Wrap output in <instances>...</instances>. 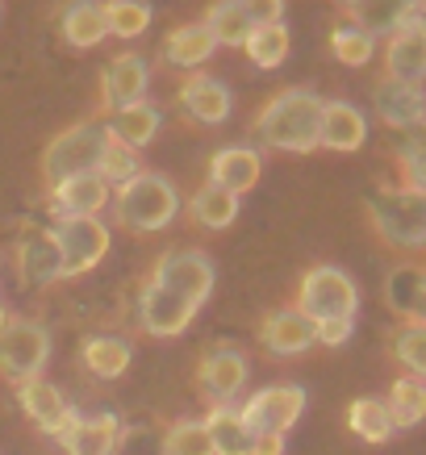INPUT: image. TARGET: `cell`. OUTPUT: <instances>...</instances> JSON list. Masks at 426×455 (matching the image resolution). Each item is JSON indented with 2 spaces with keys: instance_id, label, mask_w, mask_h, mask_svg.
<instances>
[{
  "instance_id": "31",
  "label": "cell",
  "mask_w": 426,
  "mask_h": 455,
  "mask_svg": "<svg viewBox=\"0 0 426 455\" xmlns=\"http://www.w3.org/2000/svg\"><path fill=\"white\" fill-rule=\"evenodd\" d=\"M385 410L393 418V430H414L418 422H426V385L414 380V376H401L393 380L385 397Z\"/></svg>"
},
{
  "instance_id": "29",
  "label": "cell",
  "mask_w": 426,
  "mask_h": 455,
  "mask_svg": "<svg viewBox=\"0 0 426 455\" xmlns=\"http://www.w3.org/2000/svg\"><path fill=\"white\" fill-rule=\"evenodd\" d=\"M189 218L205 230H226L238 218V196L218 188V184H201L193 196H189Z\"/></svg>"
},
{
  "instance_id": "8",
  "label": "cell",
  "mask_w": 426,
  "mask_h": 455,
  "mask_svg": "<svg viewBox=\"0 0 426 455\" xmlns=\"http://www.w3.org/2000/svg\"><path fill=\"white\" fill-rule=\"evenodd\" d=\"M55 243L63 255V280H76L109 255V226L100 218H59Z\"/></svg>"
},
{
  "instance_id": "38",
  "label": "cell",
  "mask_w": 426,
  "mask_h": 455,
  "mask_svg": "<svg viewBox=\"0 0 426 455\" xmlns=\"http://www.w3.org/2000/svg\"><path fill=\"white\" fill-rule=\"evenodd\" d=\"M164 455H213L205 422H197V418H176V422L164 430Z\"/></svg>"
},
{
  "instance_id": "1",
  "label": "cell",
  "mask_w": 426,
  "mask_h": 455,
  "mask_svg": "<svg viewBox=\"0 0 426 455\" xmlns=\"http://www.w3.org/2000/svg\"><path fill=\"white\" fill-rule=\"evenodd\" d=\"M322 105L326 100L317 97L314 88H285L255 113L251 130L276 151L309 155L322 142Z\"/></svg>"
},
{
  "instance_id": "9",
  "label": "cell",
  "mask_w": 426,
  "mask_h": 455,
  "mask_svg": "<svg viewBox=\"0 0 426 455\" xmlns=\"http://www.w3.org/2000/svg\"><path fill=\"white\" fill-rule=\"evenodd\" d=\"M251 363L243 351L234 347H209L205 355L197 359V393L209 401V410L218 405H234V397L247 388Z\"/></svg>"
},
{
  "instance_id": "3",
  "label": "cell",
  "mask_w": 426,
  "mask_h": 455,
  "mask_svg": "<svg viewBox=\"0 0 426 455\" xmlns=\"http://www.w3.org/2000/svg\"><path fill=\"white\" fill-rule=\"evenodd\" d=\"M368 221L389 247H426V193L410 184L381 188L368 201Z\"/></svg>"
},
{
  "instance_id": "11",
  "label": "cell",
  "mask_w": 426,
  "mask_h": 455,
  "mask_svg": "<svg viewBox=\"0 0 426 455\" xmlns=\"http://www.w3.org/2000/svg\"><path fill=\"white\" fill-rule=\"evenodd\" d=\"M13 259L26 289H51V284L63 280V255H59L55 230H46V226H26L21 230Z\"/></svg>"
},
{
  "instance_id": "6",
  "label": "cell",
  "mask_w": 426,
  "mask_h": 455,
  "mask_svg": "<svg viewBox=\"0 0 426 455\" xmlns=\"http://www.w3.org/2000/svg\"><path fill=\"white\" fill-rule=\"evenodd\" d=\"M297 309H301L309 322H330V317H356L359 309V289L356 280L347 276L343 267L334 263H317L301 276V289H297Z\"/></svg>"
},
{
  "instance_id": "39",
  "label": "cell",
  "mask_w": 426,
  "mask_h": 455,
  "mask_svg": "<svg viewBox=\"0 0 426 455\" xmlns=\"http://www.w3.org/2000/svg\"><path fill=\"white\" fill-rule=\"evenodd\" d=\"M113 455H164V435L147 422H122Z\"/></svg>"
},
{
  "instance_id": "20",
  "label": "cell",
  "mask_w": 426,
  "mask_h": 455,
  "mask_svg": "<svg viewBox=\"0 0 426 455\" xmlns=\"http://www.w3.org/2000/svg\"><path fill=\"white\" fill-rule=\"evenodd\" d=\"M368 142V122L364 113L351 105V100H326L322 105V142L326 151H339V155H351Z\"/></svg>"
},
{
  "instance_id": "28",
  "label": "cell",
  "mask_w": 426,
  "mask_h": 455,
  "mask_svg": "<svg viewBox=\"0 0 426 455\" xmlns=\"http://www.w3.org/2000/svg\"><path fill=\"white\" fill-rule=\"evenodd\" d=\"M159 125H164V113H159V105H151V100H138V105H130V109L113 113L109 134L117 142H125V147H134V151H138V147L155 142Z\"/></svg>"
},
{
  "instance_id": "10",
  "label": "cell",
  "mask_w": 426,
  "mask_h": 455,
  "mask_svg": "<svg viewBox=\"0 0 426 455\" xmlns=\"http://www.w3.org/2000/svg\"><path fill=\"white\" fill-rule=\"evenodd\" d=\"M301 410H305L301 385H272V388L251 393L247 405H243L238 414H243L251 435H285L289 427H297Z\"/></svg>"
},
{
  "instance_id": "37",
  "label": "cell",
  "mask_w": 426,
  "mask_h": 455,
  "mask_svg": "<svg viewBox=\"0 0 426 455\" xmlns=\"http://www.w3.org/2000/svg\"><path fill=\"white\" fill-rule=\"evenodd\" d=\"M142 172H147V167L138 164L134 147H125V142H117L109 134V139H105V151H100V159H97V176L113 188V184H125V180L142 176Z\"/></svg>"
},
{
  "instance_id": "15",
  "label": "cell",
  "mask_w": 426,
  "mask_h": 455,
  "mask_svg": "<svg viewBox=\"0 0 426 455\" xmlns=\"http://www.w3.org/2000/svg\"><path fill=\"white\" fill-rule=\"evenodd\" d=\"M113 188L97 172H80V176L59 180L55 188H46V201L55 209V218H97L109 205Z\"/></svg>"
},
{
  "instance_id": "24",
  "label": "cell",
  "mask_w": 426,
  "mask_h": 455,
  "mask_svg": "<svg viewBox=\"0 0 426 455\" xmlns=\"http://www.w3.org/2000/svg\"><path fill=\"white\" fill-rule=\"evenodd\" d=\"M213 51H218V42H213V34L205 29V21H189V26H176L172 34L164 38V63H172V68H201V63H209L213 59Z\"/></svg>"
},
{
  "instance_id": "30",
  "label": "cell",
  "mask_w": 426,
  "mask_h": 455,
  "mask_svg": "<svg viewBox=\"0 0 426 455\" xmlns=\"http://www.w3.org/2000/svg\"><path fill=\"white\" fill-rule=\"evenodd\" d=\"M347 430L356 435V439L372 443V447H381V443L393 439V418H389L385 401L381 397H356L347 405Z\"/></svg>"
},
{
  "instance_id": "16",
  "label": "cell",
  "mask_w": 426,
  "mask_h": 455,
  "mask_svg": "<svg viewBox=\"0 0 426 455\" xmlns=\"http://www.w3.org/2000/svg\"><path fill=\"white\" fill-rule=\"evenodd\" d=\"M372 105H376V117L385 125H393V130H406V125L426 117L422 84H406V80H393V76H381L372 84Z\"/></svg>"
},
{
  "instance_id": "18",
  "label": "cell",
  "mask_w": 426,
  "mask_h": 455,
  "mask_svg": "<svg viewBox=\"0 0 426 455\" xmlns=\"http://www.w3.org/2000/svg\"><path fill=\"white\" fill-rule=\"evenodd\" d=\"M176 100L184 105V113L201 125H221L230 117V88L213 76H184V84L176 88Z\"/></svg>"
},
{
  "instance_id": "33",
  "label": "cell",
  "mask_w": 426,
  "mask_h": 455,
  "mask_svg": "<svg viewBox=\"0 0 426 455\" xmlns=\"http://www.w3.org/2000/svg\"><path fill=\"white\" fill-rule=\"evenodd\" d=\"M205 29L213 34L218 46H243L255 26H251V17L238 9V0H213L205 13Z\"/></svg>"
},
{
  "instance_id": "27",
  "label": "cell",
  "mask_w": 426,
  "mask_h": 455,
  "mask_svg": "<svg viewBox=\"0 0 426 455\" xmlns=\"http://www.w3.org/2000/svg\"><path fill=\"white\" fill-rule=\"evenodd\" d=\"M205 435H209L213 455H251V439H255L234 405H218V410H209Z\"/></svg>"
},
{
  "instance_id": "44",
  "label": "cell",
  "mask_w": 426,
  "mask_h": 455,
  "mask_svg": "<svg viewBox=\"0 0 426 455\" xmlns=\"http://www.w3.org/2000/svg\"><path fill=\"white\" fill-rule=\"evenodd\" d=\"M401 172H406V184H410V188L426 193V159H410V164H401Z\"/></svg>"
},
{
  "instance_id": "36",
  "label": "cell",
  "mask_w": 426,
  "mask_h": 455,
  "mask_svg": "<svg viewBox=\"0 0 426 455\" xmlns=\"http://www.w3.org/2000/svg\"><path fill=\"white\" fill-rule=\"evenodd\" d=\"M330 55L339 59L343 68H368L376 55V38L359 26H339L330 34Z\"/></svg>"
},
{
  "instance_id": "34",
  "label": "cell",
  "mask_w": 426,
  "mask_h": 455,
  "mask_svg": "<svg viewBox=\"0 0 426 455\" xmlns=\"http://www.w3.org/2000/svg\"><path fill=\"white\" fill-rule=\"evenodd\" d=\"M389 351L414 380L426 385V322H401L389 339Z\"/></svg>"
},
{
  "instance_id": "14",
  "label": "cell",
  "mask_w": 426,
  "mask_h": 455,
  "mask_svg": "<svg viewBox=\"0 0 426 455\" xmlns=\"http://www.w3.org/2000/svg\"><path fill=\"white\" fill-rule=\"evenodd\" d=\"M17 405H21V414L42 430V435H51V439H63V430L71 427V418L76 410L68 405V397L59 393L51 380H26V385H17Z\"/></svg>"
},
{
  "instance_id": "46",
  "label": "cell",
  "mask_w": 426,
  "mask_h": 455,
  "mask_svg": "<svg viewBox=\"0 0 426 455\" xmlns=\"http://www.w3.org/2000/svg\"><path fill=\"white\" fill-rule=\"evenodd\" d=\"M343 4H364V0H343Z\"/></svg>"
},
{
  "instance_id": "23",
  "label": "cell",
  "mask_w": 426,
  "mask_h": 455,
  "mask_svg": "<svg viewBox=\"0 0 426 455\" xmlns=\"http://www.w3.org/2000/svg\"><path fill=\"white\" fill-rule=\"evenodd\" d=\"M59 34L68 46L76 51H92L109 38L105 34V0H71L63 9V21H59Z\"/></svg>"
},
{
  "instance_id": "32",
  "label": "cell",
  "mask_w": 426,
  "mask_h": 455,
  "mask_svg": "<svg viewBox=\"0 0 426 455\" xmlns=\"http://www.w3.org/2000/svg\"><path fill=\"white\" fill-rule=\"evenodd\" d=\"M243 51H247V59L255 68H263V71L280 68V63L289 59V26H285V21H276V26H255L247 34V42H243Z\"/></svg>"
},
{
  "instance_id": "4",
  "label": "cell",
  "mask_w": 426,
  "mask_h": 455,
  "mask_svg": "<svg viewBox=\"0 0 426 455\" xmlns=\"http://www.w3.org/2000/svg\"><path fill=\"white\" fill-rule=\"evenodd\" d=\"M105 139H109V125L92 122V117L68 125L63 134H55V139L46 142V151H42V184L55 188L59 180L80 176V172H97Z\"/></svg>"
},
{
  "instance_id": "7",
  "label": "cell",
  "mask_w": 426,
  "mask_h": 455,
  "mask_svg": "<svg viewBox=\"0 0 426 455\" xmlns=\"http://www.w3.org/2000/svg\"><path fill=\"white\" fill-rule=\"evenodd\" d=\"M213 259H209L205 251H193V247H184V251H167L164 259L151 267V276L155 284H164L167 292H176V297H184V301L193 305V309H201V305L209 301V292H213Z\"/></svg>"
},
{
  "instance_id": "42",
  "label": "cell",
  "mask_w": 426,
  "mask_h": 455,
  "mask_svg": "<svg viewBox=\"0 0 426 455\" xmlns=\"http://www.w3.org/2000/svg\"><path fill=\"white\" fill-rule=\"evenodd\" d=\"M398 159H401V164H410V159H426V117H422V122H414V125H406V130H401Z\"/></svg>"
},
{
  "instance_id": "13",
  "label": "cell",
  "mask_w": 426,
  "mask_h": 455,
  "mask_svg": "<svg viewBox=\"0 0 426 455\" xmlns=\"http://www.w3.org/2000/svg\"><path fill=\"white\" fill-rule=\"evenodd\" d=\"M147 88H151V68L147 59L125 51V55L109 59V68L100 76V113H122L138 100H147Z\"/></svg>"
},
{
  "instance_id": "12",
  "label": "cell",
  "mask_w": 426,
  "mask_h": 455,
  "mask_svg": "<svg viewBox=\"0 0 426 455\" xmlns=\"http://www.w3.org/2000/svg\"><path fill=\"white\" fill-rule=\"evenodd\" d=\"M197 309L184 297L176 292H167L164 284H155V280H142V289H138V322H142V331L155 334V339H176L193 326Z\"/></svg>"
},
{
  "instance_id": "17",
  "label": "cell",
  "mask_w": 426,
  "mask_h": 455,
  "mask_svg": "<svg viewBox=\"0 0 426 455\" xmlns=\"http://www.w3.org/2000/svg\"><path fill=\"white\" fill-rule=\"evenodd\" d=\"M260 343L272 351L276 359H293L305 355L314 339V322L301 314V309H272V314L260 322Z\"/></svg>"
},
{
  "instance_id": "45",
  "label": "cell",
  "mask_w": 426,
  "mask_h": 455,
  "mask_svg": "<svg viewBox=\"0 0 426 455\" xmlns=\"http://www.w3.org/2000/svg\"><path fill=\"white\" fill-rule=\"evenodd\" d=\"M4 326H9V309L0 305V331H4Z\"/></svg>"
},
{
  "instance_id": "19",
  "label": "cell",
  "mask_w": 426,
  "mask_h": 455,
  "mask_svg": "<svg viewBox=\"0 0 426 455\" xmlns=\"http://www.w3.org/2000/svg\"><path fill=\"white\" fill-rule=\"evenodd\" d=\"M260 176H263V159L251 147H221L209 159V184H218V188H226L234 196L251 193L260 184Z\"/></svg>"
},
{
  "instance_id": "40",
  "label": "cell",
  "mask_w": 426,
  "mask_h": 455,
  "mask_svg": "<svg viewBox=\"0 0 426 455\" xmlns=\"http://www.w3.org/2000/svg\"><path fill=\"white\" fill-rule=\"evenodd\" d=\"M351 334H356V317H330V322H317L314 326V339L322 347H343Z\"/></svg>"
},
{
  "instance_id": "41",
  "label": "cell",
  "mask_w": 426,
  "mask_h": 455,
  "mask_svg": "<svg viewBox=\"0 0 426 455\" xmlns=\"http://www.w3.org/2000/svg\"><path fill=\"white\" fill-rule=\"evenodd\" d=\"M238 9L251 17V26H276V21H285V0H238Z\"/></svg>"
},
{
  "instance_id": "2",
  "label": "cell",
  "mask_w": 426,
  "mask_h": 455,
  "mask_svg": "<svg viewBox=\"0 0 426 455\" xmlns=\"http://www.w3.org/2000/svg\"><path fill=\"white\" fill-rule=\"evenodd\" d=\"M113 205H117V221L134 235H155V230H167L180 213V193L172 180H164L159 172H142V176L117 184L113 193Z\"/></svg>"
},
{
  "instance_id": "22",
  "label": "cell",
  "mask_w": 426,
  "mask_h": 455,
  "mask_svg": "<svg viewBox=\"0 0 426 455\" xmlns=\"http://www.w3.org/2000/svg\"><path fill=\"white\" fill-rule=\"evenodd\" d=\"M122 418L117 414H97V418H71V427L63 430V455H113Z\"/></svg>"
},
{
  "instance_id": "26",
  "label": "cell",
  "mask_w": 426,
  "mask_h": 455,
  "mask_svg": "<svg viewBox=\"0 0 426 455\" xmlns=\"http://www.w3.org/2000/svg\"><path fill=\"white\" fill-rule=\"evenodd\" d=\"M130 343L125 339H113V334H92V339H84L80 347V363L88 368V376H97V380H117V376L130 368Z\"/></svg>"
},
{
  "instance_id": "25",
  "label": "cell",
  "mask_w": 426,
  "mask_h": 455,
  "mask_svg": "<svg viewBox=\"0 0 426 455\" xmlns=\"http://www.w3.org/2000/svg\"><path fill=\"white\" fill-rule=\"evenodd\" d=\"M389 309H398L406 322H426V267H393V276L385 284Z\"/></svg>"
},
{
  "instance_id": "35",
  "label": "cell",
  "mask_w": 426,
  "mask_h": 455,
  "mask_svg": "<svg viewBox=\"0 0 426 455\" xmlns=\"http://www.w3.org/2000/svg\"><path fill=\"white\" fill-rule=\"evenodd\" d=\"M147 29H151V4L147 0H105V34L130 42Z\"/></svg>"
},
{
  "instance_id": "21",
  "label": "cell",
  "mask_w": 426,
  "mask_h": 455,
  "mask_svg": "<svg viewBox=\"0 0 426 455\" xmlns=\"http://www.w3.org/2000/svg\"><path fill=\"white\" fill-rule=\"evenodd\" d=\"M385 76L406 84L426 80V26L393 29L385 42Z\"/></svg>"
},
{
  "instance_id": "5",
  "label": "cell",
  "mask_w": 426,
  "mask_h": 455,
  "mask_svg": "<svg viewBox=\"0 0 426 455\" xmlns=\"http://www.w3.org/2000/svg\"><path fill=\"white\" fill-rule=\"evenodd\" d=\"M51 363V331L29 317H9V326L0 331V376L9 385L38 380Z\"/></svg>"
},
{
  "instance_id": "43",
  "label": "cell",
  "mask_w": 426,
  "mask_h": 455,
  "mask_svg": "<svg viewBox=\"0 0 426 455\" xmlns=\"http://www.w3.org/2000/svg\"><path fill=\"white\" fill-rule=\"evenodd\" d=\"M251 455H285V435H255Z\"/></svg>"
}]
</instances>
